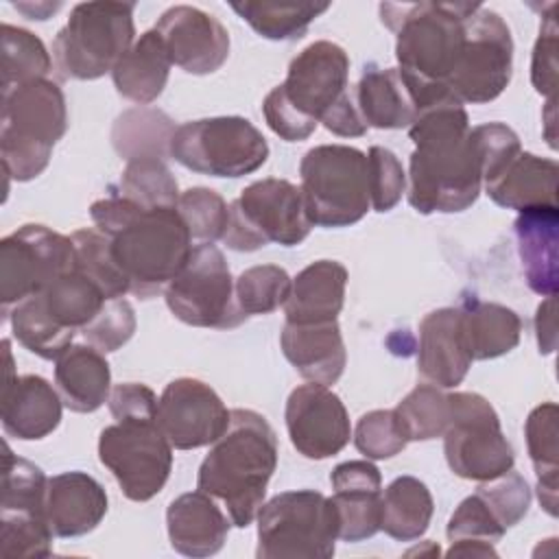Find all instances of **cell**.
Wrapping results in <instances>:
<instances>
[{
	"label": "cell",
	"instance_id": "6da1fadb",
	"mask_svg": "<svg viewBox=\"0 0 559 559\" xmlns=\"http://www.w3.org/2000/svg\"><path fill=\"white\" fill-rule=\"evenodd\" d=\"M408 135L415 144L408 162V203L419 214L463 212L483 188V157L469 118L454 94L417 109Z\"/></svg>",
	"mask_w": 559,
	"mask_h": 559
},
{
	"label": "cell",
	"instance_id": "7a4b0ae2",
	"mask_svg": "<svg viewBox=\"0 0 559 559\" xmlns=\"http://www.w3.org/2000/svg\"><path fill=\"white\" fill-rule=\"evenodd\" d=\"M90 216L109 238L111 253L140 299L166 290L192 253V236L177 207L146 210L109 188L107 197L92 203Z\"/></svg>",
	"mask_w": 559,
	"mask_h": 559
},
{
	"label": "cell",
	"instance_id": "3957f363",
	"mask_svg": "<svg viewBox=\"0 0 559 559\" xmlns=\"http://www.w3.org/2000/svg\"><path fill=\"white\" fill-rule=\"evenodd\" d=\"M478 2H382L380 20L395 33L397 70L419 107L452 94L448 79Z\"/></svg>",
	"mask_w": 559,
	"mask_h": 559
},
{
	"label": "cell",
	"instance_id": "277c9868",
	"mask_svg": "<svg viewBox=\"0 0 559 559\" xmlns=\"http://www.w3.org/2000/svg\"><path fill=\"white\" fill-rule=\"evenodd\" d=\"M277 467V437L264 415L234 408L227 430L203 459L197 487L221 500L234 526H249L264 504L266 485Z\"/></svg>",
	"mask_w": 559,
	"mask_h": 559
},
{
	"label": "cell",
	"instance_id": "5b68a950",
	"mask_svg": "<svg viewBox=\"0 0 559 559\" xmlns=\"http://www.w3.org/2000/svg\"><path fill=\"white\" fill-rule=\"evenodd\" d=\"M66 129V98L55 81L37 79L2 92L0 155L4 173L15 181L41 175Z\"/></svg>",
	"mask_w": 559,
	"mask_h": 559
},
{
	"label": "cell",
	"instance_id": "8992f818",
	"mask_svg": "<svg viewBox=\"0 0 559 559\" xmlns=\"http://www.w3.org/2000/svg\"><path fill=\"white\" fill-rule=\"evenodd\" d=\"M133 2H79L52 41V59L63 79L94 81L114 70L131 48Z\"/></svg>",
	"mask_w": 559,
	"mask_h": 559
},
{
	"label": "cell",
	"instance_id": "52a82bcc",
	"mask_svg": "<svg viewBox=\"0 0 559 559\" xmlns=\"http://www.w3.org/2000/svg\"><path fill=\"white\" fill-rule=\"evenodd\" d=\"M258 559H330L338 518L330 498L314 489L284 491L258 509Z\"/></svg>",
	"mask_w": 559,
	"mask_h": 559
},
{
	"label": "cell",
	"instance_id": "ba28073f",
	"mask_svg": "<svg viewBox=\"0 0 559 559\" xmlns=\"http://www.w3.org/2000/svg\"><path fill=\"white\" fill-rule=\"evenodd\" d=\"M299 175L312 225L349 227L367 214L371 201L362 151L347 144H319L304 155Z\"/></svg>",
	"mask_w": 559,
	"mask_h": 559
},
{
	"label": "cell",
	"instance_id": "9c48e42d",
	"mask_svg": "<svg viewBox=\"0 0 559 559\" xmlns=\"http://www.w3.org/2000/svg\"><path fill=\"white\" fill-rule=\"evenodd\" d=\"M310 229L301 188L269 177L249 183L231 201L223 242L234 251H258L269 242L295 247L308 238Z\"/></svg>",
	"mask_w": 559,
	"mask_h": 559
},
{
	"label": "cell",
	"instance_id": "30bf717a",
	"mask_svg": "<svg viewBox=\"0 0 559 559\" xmlns=\"http://www.w3.org/2000/svg\"><path fill=\"white\" fill-rule=\"evenodd\" d=\"M170 157L192 173L236 179L264 166L269 144L247 118L216 116L179 124Z\"/></svg>",
	"mask_w": 559,
	"mask_h": 559
},
{
	"label": "cell",
	"instance_id": "8fae6325",
	"mask_svg": "<svg viewBox=\"0 0 559 559\" xmlns=\"http://www.w3.org/2000/svg\"><path fill=\"white\" fill-rule=\"evenodd\" d=\"M443 452L450 469L467 480H489L515 463L496 408L478 393H450V421L443 432Z\"/></svg>",
	"mask_w": 559,
	"mask_h": 559
},
{
	"label": "cell",
	"instance_id": "7c38bea8",
	"mask_svg": "<svg viewBox=\"0 0 559 559\" xmlns=\"http://www.w3.org/2000/svg\"><path fill=\"white\" fill-rule=\"evenodd\" d=\"M168 310L192 328L229 330L247 321L238 308L234 277L214 242L192 247L179 275L164 290Z\"/></svg>",
	"mask_w": 559,
	"mask_h": 559
},
{
	"label": "cell",
	"instance_id": "4fadbf2b",
	"mask_svg": "<svg viewBox=\"0 0 559 559\" xmlns=\"http://www.w3.org/2000/svg\"><path fill=\"white\" fill-rule=\"evenodd\" d=\"M98 459L133 502L157 496L173 469V445L157 417L120 419L100 430Z\"/></svg>",
	"mask_w": 559,
	"mask_h": 559
},
{
	"label": "cell",
	"instance_id": "5bb4252c",
	"mask_svg": "<svg viewBox=\"0 0 559 559\" xmlns=\"http://www.w3.org/2000/svg\"><path fill=\"white\" fill-rule=\"evenodd\" d=\"M513 74V39L507 22L478 4L467 22L448 90L461 100L483 105L496 100Z\"/></svg>",
	"mask_w": 559,
	"mask_h": 559
},
{
	"label": "cell",
	"instance_id": "9a60e30c",
	"mask_svg": "<svg viewBox=\"0 0 559 559\" xmlns=\"http://www.w3.org/2000/svg\"><path fill=\"white\" fill-rule=\"evenodd\" d=\"M74 269L70 236L28 223L0 240V301L4 319L20 301L41 293L52 280Z\"/></svg>",
	"mask_w": 559,
	"mask_h": 559
},
{
	"label": "cell",
	"instance_id": "2e32d148",
	"mask_svg": "<svg viewBox=\"0 0 559 559\" xmlns=\"http://www.w3.org/2000/svg\"><path fill=\"white\" fill-rule=\"evenodd\" d=\"M349 57L328 39L306 46L288 66L280 92L288 105L308 122L319 124L321 118L349 90Z\"/></svg>",
	"mask_w": 559,
	"mask_h": 559
},
{
	"label": "cell",
	"instance_id": "e0dca14e",
	"mask_svg": "<svg viewBox=\"0 0 559 559\" xmlns=\"http://www.w3.org/2000/svg\"><path fill=\"white\" fill-rule=\"evenodd\" d=\"M229 415L218 393L197 378L168 382L157 400V424L175 450L214 443L227 430Z\"/></svg>",
	"mask_w": 559,
	"mask_h": 559
},
{
	"label": "cell",
	"instance_id": "ac0fdd59",
	"mask_svg": "<svg viewBox=\"0 0 559 559\" xmlns=\"http://www.w3.org/2000/svg\"><path fill=\"white\" fill-rule=\"evenodd\" d=\"M286 428L293 448L312 461L338 454L352 437V424L341 397L325 384L308 382L286 400Z\"/></svg>",
	"mask_w": 559,
	"mask_h": 559
},
{
	"label": "cell",
	"instance_id": "d6986e66",
	"mask_svg": "<svg viewBox=\"0 0 559 559\" xmlns=\"http://www.w3.org/2000/svg\"><path fill=\"white\" fill-rule=\"evenodd\" d=\"M155 31L168 50L170 63L188 74H212L229 57L227 28L197 7L177 4L166 9Z\"/></svg>",
	"mask_w": 559,
	"mask_h": 559
},
{
	"label": "cell",
	"instance_id": "ffe728a7",
	"mask_svg": "<svg viewBox=\"0 0 559 559\" xmlns=\"http://www.w3.org/2000/svg\"><path fill=\"white\" fill-rule=\"evenodd\" d=\"M7 358V378L2 386V428L9 437L22 441L44 439L61 421V395L48 380L35 373L13 376L9 341H2Z\"/></svg>",
	"mask_w": 559,
	"mask_h": 559
},
{
	"label": "cell",
	"instance_id": "44dd1931",
	"mask_svg": "<svg viewBox=\"0 0 559 559\" xmlns=\"http://www.w3.org/2000/svg\"><path fill=\"white\" fill-rule=\"evenodd\" d=\"M107 513L103 485L85 472H63L48 478L46 518L57 537L92 533Z\"/></svg>",
	"mask_w": 559,
	"mask_h": 559
},
{
	"label": "cell",
	"instance_id": "7402d4cb",
	"mask_svg": "<svg viewBox=\"0 0 559 559\" xmlns=\"http://www.w3.org/2000/svg\"><path fill=\"white\" fill-rule=\"evenodd\" d=\"M229 524V515H225L214 498L201 489L181 493L166 509L170 546L179 555L194 559L216 555L227 542Z\"/></svg>",
	"mask_w": 559,
	"mask_h": 559
},
{
	"label": "cell",
	"instance_id": "603a6c76",
	"mask_svg": "<svg viewBox=\"0 0 559 559\" xmlns=\"http://www.w3.org/2000/svg\"><path fill=\"white\" fill-rule=\"evenodd\" d=\"M472 367L459 328V308H439L419 323L417 371L430 384L452 389L461 384Z\"/></svg>",
	"mask_w": 559,
	"mask_h": 559
},
{
	"label": "cell",
	"instance_id": "cb8c5ba5",
	"mask_svg": "<svg viewBox=\"0 0 559 559\" xmlns=\"http://www.w3.org/2000/svg\"><path fill=\"white\" fill-rule=\"evenodd\" d=\"M280 345L286 360L301 378L319 384H334L347 362L345 343L336 321L325 323H290L286 321L280 334Z\"/></svg>",
	"mask_w": 559,
	"mask_h": 559
},
{
	"label": "cell",
	"instance_id": "d4e9b609",
	"mask_svg": "<svg viewBox=\"0 0 559 559\" xmlns=\"http://www.w3.org/2000/svg\"><path fill=\"white\" fill-rule=\"evenodd\" d=\"M513 227L528 288L542 297H555L559 280V207L537 205L522 210Z\"/></svg>",
	"mask_w": 559,
	"mask_h": 559
},
{
	"label": "cell",
	"instance_id": "484cf974",
	"mask_svg": "<svg viewBox=\"0 0 559 559\" xmlns=\"http://www.w3.org/2000/svg\"><path fill=\"white\" fill-rule=\"evenodd\" d=\"M559 166L555 159L520 151L491 181L485 183L489 199L507 210L557 205Z\"/></svg>",
	"mask_w": 559,
	"mask_h": 559
},
{
	"label": "cell",
	"instance_id": "4316f807",
	"mask_svg": "<svg viewBox=\"0 0 559 559\" xmlns=\"http://www.w3.org/2000/svg\"><path fill=\"white\" fill-rule=\"evenodd\" d=\"M347 269L336 260H317L301 269L293 280L290 295L284 304L290 323L336 321L343 310Z\"/></svg>",
	"mask_w": 559,
	"mask_h": 559
},
{
	"label": "cell",
	"instance_id": "83f0119b",
	"mask_svg": "<svg viewBox=\"0 0 559 559\" xmlns=\"http://www.w3.org/2000/svg\"><path fill=\"white\" fill-rule=\"evenodd\" d=\"M55 384L70 411L94 413L111 393L109 362L92 345H70L55 360Z\"/></svg>",
	"mask_w": 559,
	"mask_h": 559
},
{
	"label": "cell",
	"instance_id": "f1b7e54d",
	"mask_svg": "<svg viewBox=\"0 0 559 559\" xmlns=\"http://www.w3.org/2000/svg\"><path fill=\"white\" fill-rule=\"evenodd\" d=\"M463 345L472 360H491L518 347L522 334L520 317L496 301L467 297L459 308Z\"/></svg>",
	"mask_w": 559,
	"mask_h": 559
},
{
	"label": "cell",
	"instance_id": "f546056e",
	"mask_svg": "<svg viewBox=\"0 0 559 559\" xmlns=\"http://www.w3.org/2000/svg\"><path fill=\"white\" fill-rule=\"evenodd\" d=\"M358 111L367 127L404 129L417 116V105L397 68L367 66L354 87Z\"/></svg>",
	"mask_w": 559,
	"mask_h": 559
},
{
	"label": "cell",
	"instance_id": "4dcf8cb0",
	"mask_svg": "<svg viewBox=\"0 0 559 559\" xmlns=\"http://www.w3.org/2000/svg\"><path fill=\"white\" fill-rule=\"evenodd\" d=\"M168 50L155 28L146 31L131 44L111 70L116 92L138 105L157 100L170 74Z\"/></svg>",
	"mask_w": 559,
	"mask_h": 559
},
{
	"label": "cell",
	"instance_id": "1f68e13d",
	"mask_svg": "<svg viewBox=\"0 0 559 559\" xmlns=\"http://www.w3.org/2000/svg\"><path fill=\"white\" fill-rule=\"evenodd\" d=\"M430 489L415 476H397L382 491L380 531L397 542L419 539L432 520Z\"/></svg>",
	"mask_w": 559,
	"mask_h": 559
},
{
	"label": "cell",
	"instance_id": "d6a6232c",
	"mask_svg": "<svg viewBox=\"0 0 559 559\" xmlns=\"http://www.w3.org/2000/svg\"><path fill=\"white\" fill-rule=\"evenodd\" d=\"M46 314L68 332H81L105 306L103 290L76 266L35 295Z\"/></svg>",
	"mask_w": 559,
	"mask_h": 559
},
{
	"label": "cell",
	"instance_id": "836d02e7",
	"mask_svg": "<svg viewBox=\"0 0 559 559\" xmlns=\"http://www.w3.org/2000/svg\"><path fill=\"white\" fill-rule=\"evenodd\" d=\"M175 122L159 109L135 107L118 116L111 129V142L127 162L144 157H170V140Z\"/></svg>",
	"mask_w": 559,
	"mask_h": 559
},
{
	"label": "cell",
	"instance_id": "e575fe53",
	"mask_svg": "<svg viewBox=\"0 0 559 559\" xmlns=\"http://www.w3.org/2000/svg\"><path fill=\"white\" fill-rule=\"evenodd\" d=\"M557 404L544 402L535 406L524 424V437L531 463L537 474V493L548 515H557V469H559V443H557Z\"/></svg>",
	"mask_w": 559,
	"mask_h": 559
},
{
	"label": "cell",
	"instance_id": "d590c367",
	"mask_svg": "<svg viewBox=\"0 0 559 559\" xmlns=\"http://www.w3.org/2000/svg\"><path fill=\"white\" fill-rule=\"evenodd\" d=\"M260 37L273 41L301 39L330 2H231L229 4Z\"/></svg>",
	"mask_w": 559,
	"mask_h": 559
},
{
	"label": "cell",
	"instance_id": "8d00e7d4",
	"mask_svg": "<svg viewBox=\"0 0 559 559\" xmlns=\"http://www.w3.org/2000/svg\"><path fill=\"white\" fill-rule=\"evenodd\" d=\"M395 421L406 441L443 437L450 421V395L437 384H417L395 408Z\"/></svg>",
	"mask_w": 559,
	"mask_h": 559
},
{
	"label": "cell",
	"instance_id": "74e56055",
	"mask_svg": "<svg viewBox=\"0 0 559 559\" xmlns=\"http://www.w3.org/2000/svg\"><path fill=\"white\" fill-rule=\"evenodd\" d=\"M2 44V92H9L17 85L46 79L52 70V59L44 41L20 26L2 24L0 28Z\"/></svg>",
	"mask_w": 559,
	"mask_h": 559
},
{
	"label": "cell",
	"instance_id": "f35d334b",
	"mask_svg": "<svg viewBox=\"0 0 559 559\" xmlns=\"http://www.w3.org/2000/svg\"><path fill=\"white\" fill-rule=\"evenodd\" d=\"M114 190L146 210L177 207L181 194L175 175L166 166V159L159 157L127 162L120 181L118 186H114Z\"/></svg>",
	"mask_w": 559,
	"mask_h": 559
},
{
	"label": "cell",
	"instance_id": "ab89813d",
	"mask_svg": "<svg viewBox=\"0 0 559 559\" xmlns=\"http://www.w3.org/2000/svg\"><path fill=\"white\" fill-rule=\"evenodd\" d=\"M7 319L11 321V330L17 343L44 360H57L72 345L76 334L59 328L46 314L35 295L11 308Z\"/></svg>",
	"mask_w": 559,
	"mask_h": 559
},
{
	"label": "cell",
	"instance_id": "60d3db41",
	"mask_svg": "<svg viewBox=\"0 0 559 559\" xmlns=\"http://www.w3.org/2000/svg\"><path fill=\"white\" fill-rule=\"evenodd\" d=\"M74 245V266L87 275L107 299H118L131 293L129 280L118 266L109 238L98 229H79L72 236Z\"/></svg>",
	"mask_w": 559,
	"mask_h": 559
},
{
	"label": "cell",
	"instance_id": "b9f144b4",
	"mask_svg": "<svg viewBox=\"0 0 559 559\" xmlns=\"http://www.w3.org/2000/svg\"><path fill=\"white\" fill-rule=\"evenodd\" d=\"M48 478L35 463L15 456L4 445L2 459V500L0 513H44Z\"/></svg>",
	"mask_w": 559,
	"mask_h": 559
},
{
	"label": "cell",
	"instance_id": "7bdbcfd3",
	"mask_svg": "<svg viewBox=\"0 0 559 559\" xmlns=\"http://www.w3.org/2000/svg\"><path fill=\"white\" fill-rule=\"evenodd\" d=\"M293 280L277 264H258L238 275L234 280L238 308L251 314H269L286 304L290 295Z\"/></svg>",
	"mask_w": 559,
	"mask_h": 559
},
{
	"label": "cell",
	"instance_id": "ee69618b",
	"mask_svg": "<svg viewBox=\"0 0 559 559\" xmlns=\"http://www.w3.org/2000/svg\"><path fill=\"white\" fill-rule=\"evenodd\" d=\"M338 518V539L356 544L373 537L380 531L382 489L349 487L334 489L330 498Z\"/></svg>",
	"mask_w": 559,
	"mask_h": 559
},
{
	"label": "cell",
	"instance_id": "f6af8a7d",
	"mask_svg": "<svg viewBox=\"0 0 559 559\" xmlns=\"http://www.w3.org/2000/svg\"><path fill=\"white\" fill-rule=\"evenodd\" d=\"M52 528L44 513H0V555L44 559L52 555Z\"/></svg>",
	"mask_w": 559,
	"mask_h": 559
},
{
	"label": "cell",
	"instance_id": "bcb514c9",
	"mask_svg": "<svg viewBox=\"0 0 559 559\" xmlns=\"http://www.w3.org/2000/svg\"><path fill=\"white\" fill-rule=\"evenodd\" d=\"M177 212L181 214L192 238L201 242L223 240L229 205L212 188H190L179 194Z\"/></svg>",
	"mask_w": 559,
	"mask_h": 559
},
{
	"label": "cell",
	"instance_id": "7dc6e473",
	"mask_svg": "<svg viewBox=\"0 0 559 559\" xmlns=\"http://www.w3.org/2000/svg\"><path fill=\"white\" fill-rule=\"evenodd\" d=\"M476 493L504 528L515 526L531 507L528 483L518 472H513V467L496 478L483 480Z\"/></svg>",
	"mask_w": 559,
	"mask_h": 559
},
{
	"label": "cell",
	"instance_id": "c3c4849f",
	"mask_svg": "<svg viewBox=\"0 0 559 559\" xmlns=\"http://www.w3.org/2000/svg\"><path fill=\"white\" fill-rule=\"evenodd\" d=\"M369 201L376 212L393 210L406 192V173L393 151L371 146L367 153Z\"/></svg>",
	"mask_w": 559,
	"mask_h": 559
},
{
	"label": "cell",
	"instance_id": "681fc988",
	"mask_svg": "<svg viewBox=\"0 0 559 559\" xmlns=\"http://www.w3.org/2000/svg\"><path fill=\"white\" fill-rule=\"evenodd\" d=\"M406 437L402 435L393 408H378L365 413L354 430V445L360 454L373 461L391 459L406 448Z\"/></svg>",
	"mask_w": 559,
	"mask_h": 559
},
{
	"label": "cell",
	"instance_id": "f907efd6",
	"mask_svg": "<svg viewBox=\"0 0 559 559\" xmlns=\"http://www.w3.org/2000/svg\"><path fill=\"white\" fill-rule=\"evenodd\" d=\"M135 332V312L133 306L118 297L107 299L100 312L81 330V336L87 345L96 347L103 354L120 349Z\"/></svg>",
	"mask_w": 559,
	"mask_h": 559
},
{
	"label": "cell",
	"instance_id": "816d5d0a",
	"mask_svg": "<svg viewBox=\"0 0 559 559\" xmlns=\"http://www.w3.org/2000/svg\"><path fill=\"white\" fill-rule=\"evenodd\" d=\"M445 533L450 542L472 539V542L496 544L502 539L507 528L493 518V513L487 509L483 498L478 493H472L454 509Z\"/></svg>",
	"mask_w": 559,
	"mask_h": 559
},
{
	"label": "cell",
	"instance_id": "f5cc1de1",
	"mask_svg": "<svg viewBox=\"0 0 559 559\" xmlns=\"http://www.w3.org/2000/svg\"><path fill=\"white\" fill-rule=\"evenodd\" d=\"M483 157V186L491 181L520 151L518 133L502 122H487L472 129Z\"/></svg>",
	"mask_w": 559,
	"mask_h": 559
},
{
	"label": "cell",
	"instance_id": "db71d44e",
	"mask_svg": "<svg viewBox=\"0 0 559 559\" xmlns=\"http://www.w3.org/2000/svg\"><path fill=\"white\" fill-rule=\"evenodd\" d=\"M557 4H550V11L544 15L539 26V37L533 48V61H531V81L537 94L548 96V100H555V87H557V20H555Z\"/></svg>",
	"mask_w": 559,
	"mask_h": 559
},
{
	"label": "cell",
	"instance_id": "11a10c76",
	"mask_svg": "<svg viewBox=\"0 0 559 559\" xmlns=\"http://www.w3.org/2000/svg\"><path fill=\"white\" fill-rule=\"evenodd\" d=\"M262 111H264V120L271 127L273 133H277L282 140L286 142H299L306 140L314 133L317 124L308 122L306 118H301L284 98V94L280 92V87H273L264 103H262Z\"/></svg>",
	"mask_w": 559,
	"mask_h": 559
},
{
	"label": "cell",
	"instance_id": "9f6ffc18",
	"mask_svg": "<svg viewBox=\"0 0 559 559\" xmlns=\"http://www.w3.org/2000/svg\"><path fill=\"white\" fill-rule=\"evenodd\" d=\"M107 404L116 421L157 417V395L146 384H138V382L116 384L109 393Z\"/></svg>",
	"mask_w": 559,
	"mask_h": 559
},
{
	"label": "cell",
	"instance_id": "6f0895ef",
	"mask_svg": "<svg viewBox=\"0 0 559 559\" xmlns=\"http://www.w3.org/2000/svg\"><path fill=\"white\" fill-rule=\"evenodd\" d=\"M321 122L328 131H332L334 135H341V138H360L369 129L358 111V105L354 98V87L341 96V100L321 118Z\"/></svg>",
	"mask_w": 559,
	"mask_h": 559
},
{
	"label": "cell",
	"instance_id": "680465c9",
	"mask_svg": "<svg viewBox=\"0 0 559 559\" xmlns=\"http://www.w3.org/2000/svg\"><path fill=\"white\" fill-rule=\"evenodd\" d=\"M535 332L539 352L550 354L555 349V297H546V301L539 304L535 314Z\"/></svg>",
	"mask_w": 559,
	"mask_h": 559
},
{
	"label": "cell",
	"instance_id": "91938a15",
	"mask_svg": "<svg viewBox=\"0 0 559 559\" xmlns=\"http://www.w3.org/2000/svg\"><path fill=\"white\" fill-rule=\"evenodd\" d=\"M445 555L448 557H498L493 544H489V542H472V539L452 542Z\"/></svg>",
	"mask_w": 559,
	"mask_h": 559
},
{
	"label": "cell",
	"instance_id": "94428289",
	"mask_svg": "<svg viewBox=\"0 0 559 559\" xmlns=\"http://www.w3.org/2000/svg\"><path fill=\"white\" fill-rule=\"evenodd\" d=\"M61 7V2H39V4H15L17 11H22L28 20H48L50 13H55Z\"/></svg>",
	"mask_w": 559,
	"mask_h": 559
}]
</instances>
